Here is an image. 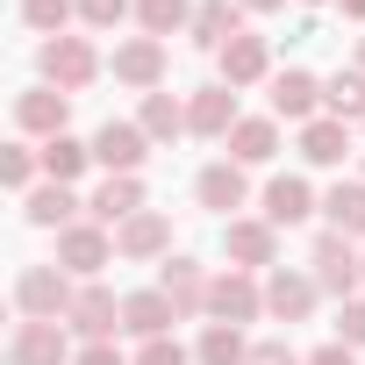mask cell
<instances>
[{
  "mask_svg": "<svg viewBox=\"0 0 365 365\" xmlns=\"http://www.w3.org/2000/svg\"><path fill=\"white\" fill-rule=\"evenodd\" d=\"M15 301H22V315L29 322H58V315H72V279H65V265H29L22 279H15Z\"/></svg>",
  "mask_w": 365,
  "mask_h": 365,
  "instance_id": "cell-1",
  "label": "cell"
},
{
  "mask_svg": "<svg viewBox=\"0 0 365 365\" xmlns=\"http://www.w3.org/2000/svg\"><path fill=\"white\" fill-rule=\"evenodd\" d=\"M93 72H101V58H93V43H86V36H51V43H43V79H51L58 93L93 86Z\"/></svg>",
  "mask_w": 365,
  "mask_h": 365,
  "instance_id": "cell-2",
  "label": "cell"
},
{
  "mask_svg": "<svg viewBox=\"0 0 365 365\" xmlns=\"http://www.w3.org/2000/svg\"><path fill=\"white\" fill-rule=\"evenodd\" d=\"M358 279H365V258L351 251V237H344V230L315 237V287H329V294L344 301V294H351Z\"/></svg>",
  "mask_w": 365,
  "mask_h": 365,
  "instance_id": "cell-3",
  "label": "cell"
},
{
  "mask_svg": "<svg viewBox=\"0 0 365 365\" xmlns=\"http://www.w3.org/2000/svg\"><path fill=\"white\" fill-rule=\"evenodd\" d=\"M108 258H115V244H108L101 222H72V230H58V265H65V272H86V279H93Z\"/></svg>",
  "mask_w": 365,
  "mask_h": 365,
  "instance_id": "cell-4",
  "label": "cell"
},
{
  "mask_svg": "<svg viewBox=\"0 0 365 365\" xmlns=\"http://www.w3.org/2000/svg\"><path fill=\"white\" fill-rule=\"evenodd\" d=\"M258 308H265V294L251 287V272H222V279L208 287V315H215V322H237V329H244Z\"/></svg>",
  "mask_w": 365,
  "mask_h": 365,
  "instance_id": "cell-5",
  "label": "cell"
},
{
  "mask_svg": "<svg viewBox=\"0 0 365 365\" xmlns=\"http://www.w3.org/2000/svg\"><path fill=\"white\" fill-rule=\"evenodd\" d=\"M65 322H72V329H79L86 344H108V336L122 329V301H115L108 287H86V294L72 301V315H65Z\"/></svg>",
  "mask_w": 365,
  "mask_h": 365,
  "instance_id": "cell-6",
  "label": "cell"
},
{
  "mask_svg": "<svg viewBox=\"0 0 365 365\" xmlns=\"http://www.w3.org/2000/svg\"><path fill=\"white\" fill-rule=\"evenodd\" d=\"M143 150H150V136H143L136 122H101V136H93V158H101L108 172H136Z\"/></svg>",
  "mask_w": 365,
  "mask_h": 365,
  "instance_id": "cell-7",
  "label": "cell"
},
{
  "mask_svg": "<svg viewBox=\"0 0 365 365\" xmlns=\"http://www.w3.org/2000/svg\"><path fill=\"white\" fill-rule=\"evenodd\" d=\"M65 115H72V93H58V86H36V93L15 101V122L36 129V136H65Z\"/></svg>",
  "mask_w": 365,
  "mask_h": 365,
  "instance_id": "cell-8",
  "label": "cell"
},
{
  "mask_svg": "<svg viewBox=\"0 0 365 365\" xmlns=\"http://www.w3.org/2000/svg\"><path fill=\"white\" fill-rule=\"evenodd\" d=\"M187 129H194V136H230V129H237V93H230V86H201V93L187 101Z\"/></svg>",
  "mask_w": 365,
  "mask_h": 365,
  "instance_id": "cell-9",
  "label": "cell"
},
{
  "mask_svg": "<svg viewBox=\"0 0 365 365\" xmlns=\"http://www.w3.org/2000/svg\"><path fill=\"white\" fill-rule=\"evenodd\" d=\"M86 208H93V222H108V230L129 222V215H143V187H136V172H108V187H101Z\"/></svg>",
  "mask_w": 365,
  "mask_h": 365,
  "instance_id": "cell-10",
  "label": "cell"
},
{
  "mask_svg": "<svg viewBox=\"0 0 365 365\" xmlns=\"http://www.w3.org/2000/svg\"><path fill=\"white\" fill-rule=\"evenodd\" d=\"M115 79H122V86H158V79H165V43H158V36L122 43V51H115Z\"/></svg>",
  "mask_w": 365,
  "mask_h": 365,
  "instance_id": "cell-11",
  "label": "cell"
},
{
  "mask_svg": "<svg viewBox=\"0 0 365 365\" xmlns=\"http://www.w3.org/2000/svg\"><path fill=\"white\" fill-rule=\"evenodd\" d=\"M315 101H322V86H315V72H279L272 79V115H287V122H315Z\"/></svg>",
  "mask_w": 365,
  "mask_h": 365,
  "instance_id": "cell-12",
  "label": "cell"
},
{
  "mask_svg": "<svg viewBox=\"0 0 365 365\" xmlns=\"http://www.w3.org/2000/svg\"><path fill=\"white\" fill-rule=\"evenodd\" d=\"M165 244H172V222H165L158 208H143V215H129V222L115 230V251H122V258H158Z\"/></svg>",
  "mask_w": 365,
  "mask_h": 365,
  "instance_id": "cell-13",
  "label": "cell"
},
{
  "mask_svg": "<svg viewBox=\"0 0 365 365\" xmlns=\"http://www.w3.org/2000/svg\"><path fill=\"white\" fill-rule=\"evenodd\" d=\"M158 294L179 308V315H194V308H208V279H201V265L194 258H172L165 272H158Z\"/></svg>",
  "mask_w": 365,
  "mask_h": 365,
  "instance_id": "cell-14",
  "label": "cell"
},
{
  "mask_svg": "<svg viewBox=\"0 0 365 365\" xmlns=\"http://www.w3.org/2000/svg\"><path fill=\"white\" fill-rule=\"evenodd\" d=\"M308 215H315L308 179H272V187H265V222H272V230H294V222H308Z\"/></svg>",
  "mask_w": 365,
  "mask_h": 365,
  "instance_id": "cell-15",
  "label": "cell"
},
{
  "mask_svg": "<svg viewBox=\"0 0 365 365\" xmlns=\"http://www.w3.org/2000/svg\"><path fill=\"white\" fill-rule=\"evenodd\" d=\"M265 308H272L279 322H301V315L315 308V279H301V272H287V265H279V272L265 279Z\"/></svg>",
  "mask_w": 365,
  "mask_h": 365,
  "instance_id": "cell-16",
  "label": "cell"
},
{
  "mask_svg": "<svg viewBox=\"0 0 365 365\" xmlns=\"http://www.w3.org/2000/svg\"><path fill=\"white\" fill-rule=\"evenodd\" d=\"M172 322H179V308H172L165 294H129V301H122V329H129V336H143V344H150V336H165Z\"/></svg>",
  "mask_w": 365,
  "mask_h": 365,
  "instance_id": "cell-17",
  "label": "cell"
},
{
  "mask_svg": "<svg viewBox=\"0 0 365 365\" xmlns=\"http://www.w3.org/2000/svg\"><path fill=\"white\" fill-rule=\"evenodd\" d=\"M8 358H15V365H65V329H58V322H22Z\"/></svg>",
  "mask_w": 365,
  "mask_h": 365,
  "instance_id": "cell-18",
  "label": "cell"
},
{
  "mask_svg": "<svg viewBox=\"0 0 365 365\" xmlns=\"http://www.w3.org/2000/svg\"><path fill=\"white\" fill-rule=\"evenodd\" d=\"M237 8H244V0H201V8H194V43L201 51L237 43Z\"/></svg>",
  "mask_w": 365,
  "mask_h": 365,
  "instance_id": "cell-19",
  "label": "cell"
},
{
  "mask_svg": "<svg viewBox=\"0 0 365 365\" xmlns=\"http://www.w3.org/2000/svg\"><path fill=\"white\" fill-rule=\"evenodd\" d=\"M222 251L251 272V265H272V222H230L222 230Z\"/></svg>",
  "mask_w": 365,
  "mask_h": 365,
  "instance_id": "cell-20",
  "label": "cell"
},
{
  "mask_svg": "<svg viewBox=\"0 0 365 365\" xmlns=\"http://www.w3.org/2000/svg\"><path fill=\"white\" fill-rule=\"evenodd\" d=\"M251 79H265V36L222 43V86H251Z\"/></svg>",
  "mask_w": 365,
  "mask_h": 365,
  "instance_id": "cell-21",
  "label": "cell"
},
{
  "mask_svg": "<svg viewBox=\"0 0 365 365\" xmlns=\"http://www.w3.org/2000/svg\"><path fill=\"white\" fill-rule=\"evenodd\" d=\"M344 150H351V129H344L336 115L301 129V158H308V165H344Z\"/></svg>",
  "mask_w": 365,
  "mask_h": 365,
  "instance_id": "cell-22",
  "label": "cell"
},
{
  "mask_svg": "<svg viewBox=\"0 0 365 365\" xmlns=\"http://www.w3.org/2000/svg\"><path fill=\"white\" fill-rule=\"evenodd\" d=\"M194 194H201V208H222V215L244 208V165H208Z\"/></svg>",
  "mask_w": 365,
  "mask_h": 365,
  "instance_id": "cell-23",
  "label": "cell"
},
{
  "mask_svg": "<svg viewBox=\"0 0 365 365\" xmlns=\"http://www.w3.org/2000/svg\"><path fill=\"white\" fill-rule=\"evenodd\" d=\"M136 129H143L150 143H172L179 129H187V108H179L172 93H143V115H136Z\"/></svg>",
  "mask_w": 365,
  "mask_h": 365,
  "instance_id": "cell-24",
  "label": "cell"
},
{
  "mask_svg": "<svg viewBox=\"0 0 365 365\" xmlns=\"http://www.w3.org/2000/svg\"><path fill=\"white\" fill-rule=\"evenodd\" d=\"M279 150V129L272 122H237L230 129V165H265Z\"/></svg>",
  "mask_w": 365,
  "mask_h": 365,
  "instance_id": "cell-25",
  "label": "cell"
},
{
  "mask_svg": "<svg viewBox=\"0 0 365 365\" xmlns=\"http://www.w3.org/2000/svg\"><path fill=\"white\" fill-rule=\"evenodd\" d=\"M22 208H29V222H36V230H72V215H79L72 187H36Z\"/></svg>",
  "mask_w": 365,
  "mask_h": 365,
  "instance_id": "cell-26",
  "label": "cell"
},
{
  "mask_svg": "<svg viewBox=\"0 0 365 365\" xmlns=\"http://www.w3.org/2000/svg\"><path fill=\"white\" fill-rule=\"evenodd\" d=\"M201 365H251V344L237 322H208L201 329Z\"/></svg>",
  "mask_w": 365,
  "mask_h": 365,
  "instance_id": "cell-27",
  "label": "cell"
},
{
  "mask_svg": "<svg viewBox=\"0 0 365 365\" xmlns=\"http://www.w3.org/2000/svg\"><path fill=\"white\" fill-rule=\"evenodd\" d=\"M86 158H93L86 143H72V136H51V143H43V172H51V187H72V179L86 172Z\"/></svg>",
  "mask_w": 365,
  "mask_h": 365,
  "instance_id": "cell-28",
  "label": "cell"
},
{
  "mask_svg": "<svg viewBox=\"0 0 365 365\" xmlns=\"http://www.w3.org/2000/svg\"><path fill=\"white\" fill-rule=\"evenodd\" d=\"M322 101L336 108V122H365V72H336L322 86Z\"/></svg>",
  "mask_w": 365,
  "mask_h": 365,
  "instance_id": "cell-29",
  "label": "cell"
},
{
  "mask_svg": "<svg viewBox=\"0 0 365 365\" xmlns=\"http://www.w3.org/2000/svg\"><path fill=\"white\" fill-rule=\"evenodd\" d=\"M329 230H344V237H365V187H329Z\"/></svg>",
  "mask_w": 365,
  "mask_h": 365,
  "instance_id": "cell-30",
  "label": "cell"
},
{
  "mask_svg": "<svg viewBox=\"0 0 365 365\" xmlns=\"http://www.w3.org/2000/svg\"><path fill=\"white\" fill-rule=\"evenodd\" d=\"M136 15H143V29H150V36H172L194 8H187V0H136Z\"/></svg>",
  "mask_w": 365,
  "mask_h": 365,
  "instance_id": "cell-31",
  "label": "cell"
},
{
  "mask_svg": "<svg viewBox=\"0 0 365 365\" xmlns=\"http://www.w3.org/2000/svg\"><path fill=\"white\" fill-rule=\"evenodd\" d=\"M65 15H72V0H22L29 29H65Z\"/></svg>",
  "mask_w": 365,
  "mask_h": 365,
  "instance_id": "cell-32",
  "label": "cell"
},
{
  "mask_svg": "<svg viewBox=\"0 0 365 365\" xmlns=\"http://www.w3.org/2000/svg\"><path fill=\"white\" fill-rule=\"evenodd\" d=\"M29 172H36V158H29L22 143H8V150H0V179H8V187H15V194L29 187Z\"/></svg>",
  "mask_w": 365,
  "mask_h": 365,
  "instance_id": "cell-33",
  "label": "cell"
},
{
  "mask_svg": "<svg viewBox=\"0 0 365 365\" xmlns=\"http://www.w3.org/2000/svg\"><path fill=\"white\" fill-rule=\"evenodd\" d=\"M79 15H86L93 29H115V22L129 15V0H79Z\"/></svg>",
  "mask_w": 365,
  "mask_h": 365,
  "instance_id": "cell-34",
  "label": "cell"
},
{
  "mask_svg": "<svg viewBox=\"0 0 365 365\" xmlns=\"http://www.w3.org/2000/svg\"><path fill=\"white\" fill-rule=\"evenodd\" d=\"M136 365H187V351H179L172 336H150V344L136 351Z\"/></svg>",
  "mask_w": 365,
  "mask_h": 365,
  "instance_id": "cell-35",
  "label": "cell"
},
{
  "mask_svg": "<svg viewBox=\"0 0 365 365\" xmlns=\"http://www.w3.org/2000/svg\"><path fill=\"white\" fill-rule=\"evenodd\" d=\"M336 344H365V301H344V315H336Z\"/></svg>",
  "mask_w": 365,
  "mask_h": 365,
  "instance_id": "cell-36",
  "label": "cell"
},
{
  "mask_svg": "<svg viewBox=\"0 0 365 365\" xmlns=\"http://www.w3.org/2000/svg\"><path fill=\"white\" fill-rule=\"evenodd\" d=\"M251 365H301V358H294V344L272 336V344H251Z\"/></svg>",
  "mask_w": 365,
  "mask_h": 365,
  "instance_id": "cell-37",
  "label": "cell"
},
{
  "mask_svg": "<svg viewBox=\"0 0 365 365\" xmlns=\"http://www.w3.org/2000/svg\"><path fill=\"white\" fill-rule=\"evenodd\" d=\"M79 365H122V351H115V344H86V351H79Z\"/></svg>",
  "mask_w": 365,
  "mask_h": 365,
  "instance_id": "cell-38",
  "label": "cell"
},
{
  "mask_svg": "<svg viewBox=\"0 0 365 365\" xmlns=\"http://www.w3.org/2000/svg\"><path fill=\"white\" fill-rule=\"evenodd\" d=\"M308 365H358V358H351V344H322Z\"/></svg>",
  "mask_w": 365,
  "mask_h": 365,
  "instance_id": "cell-39",
  "label": "cell"
},
{
  "mask_svg": "<svg viewBox=\"0 0 365 365\" xmlns=\"http://www.w3.org/2000/svg\"><path fill=\"white\" fill-rule=\"evenodd\" d=\"M336 8H344V15H351V22H365V0H336Z\"/></svg>",
  "mask_w": 365,
  "mask_h": 365,
  "instance_id": "cell-40",
  "label": "cell"
},
{
  "mask_svg": "<svg viewBox=\"0 0 365 365\" xmlns=\"http://www.w3.org/2000/svg\"><path fill=\"white\" fill-rule=\"evenodd\" d=\"M244 8H258V15H272V8H287V0H244Z\"/></svg>",
  "mask_w": 365,
  "mask_h": 365,
  "instance_id": "cell-41",
  "label": "cell"
},
{
  "mask_svg": "<svg viewBox=\"0 0 365 365\" xmlns=\"http://www.w3.org/2000/svg\"><path fill=\"white\" fill-rule=\"evenodd\" d=\"M358 72H365V36H358Z\"/></svg>",
  "mask_w": 365,
  "mask_h": 365,
  "instance_id": "cell-42",
  "label": "cell"
},
{
  "mask_svg": "<svg viewBox=\"0 0 365 365\" xmlns=\"http://www.w3.org/2000/svg\"><path fill=\"white\" fill-rule=\"evenodd\" d=\"M308 8H322V0H308Z\"/></svg>",
  "mask_w": 365,
  "mask_h": 365,
  "instance_id": "cell-43",
  "label": "cell"
}]
</instances>
